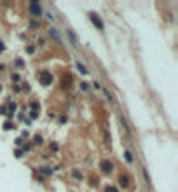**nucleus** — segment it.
I'll return each instance as SVG.
<instances>
[{
    "label": "nucleus",
    "mask_w": 178,
    "mask_h": 192,
    "mask_svg": "<svg viewBox=\"0 0 178 192\" xmlns=\"http://www.w3.org/2000/svg\"><path fill=\"white\" fill-rule=\"evenodd\" d=\"M37 79L40 80V84H42V86H51V84H53V74H51L49 70H42V72H38Z\"/></svg>",
    "instance_id": "obj_1"
},
{
    "label": "nucleus",
    "mask_w": 178,
    "mask_h": 192,
    "mask_svg": "<svg viewBox=\"0 0 178 192\" xmlns=\"http://www.w3.org/2000/svg\"><path fill=\"white\" fill-rule=\"evenodd\" d=\"M105 96H107V100H108V102H112V100H113V98H112V94L108 93V89H105Z\"/></svg>",
    "instance_id": "obj_16"
},
{
    "label": "nucleus",
    "mask_w": 178,
    "mask_h": 192,
    "mask_svg": "<svg viewBox=\"0 0 178 192\" xmlns=\"http://www.w3.org/2000/svg\"><path fill=\"white\" fill-rule=\"evenodd\" d=\"M49 33H51V37H54V38H56V42H61V37H59V33L56 32L54 28H51V30H49Z\"/></svg>",
    "instance_id": "obj_8"
},
{
    "label": "nucleus",
    "mask_w": 178,
    "mask_h": 192,
    "mask_svg": "<svg viewBox=\"0 0 178 192\" xmlns=\"http://www.w3.org/2000/svg\"><path fill=\"white\" fill-rule=\"evenodd\" d=\"M100 168H101L103 173H112L113 171V162L108 159H103L101 162H100Z\"/></svg>",
    "instance_id": "obj_4"
},
{
    "label": "nucleus",
    "mask_w": 178,
    "mask_h": 192,
    "mask_svg": "<svg viewBox=\"0 0 178 192\" xmlns=\"http://www.w3.org/2000/svg\"><path fill=\"white\" fill-rule=\"evenodd\" d=\"M0 91H2V86H0Z\"/></svg>",
    "instance_id": "obj_21"
},
{
    "label": "nucleus",
    "mask_w": 178,
    "mask_h": 192,
    "mask_svg": "<svg viewBox=\"0 0 178 192\" xmlns=\"http://www.w3.org/2000/svg\"><path fill=\"white\" fill-rule=\"evenodd\" d=\"M38 171H40V173H42V175H45V176L53 175V170H49L47 166H40V168H38Z\"/></svg>",
    "instance_id": "obj_7"
},
{
    "label": "nucleus",
    "mask_w": 178,
    "mask_h": 192,
    "mask_svg": "<svg viewBox=\"0 0 178 192\" xmlns=\"http://www.w3.org/2000/svg\"><path fill=\"white\" fill-rule=\"evenodd\" d=\"M30 12H32V16L38 18L42 16V7H40V4H37V2H30Z\"/></svg>",
    "instance_id": "obj_3"
},
{
    "label": "nucleus",
    "mask_w": 178,
    "mask_h": 192,
    "mask_svg": "<svg viewBox=\"0 0 178 192\" xmlns=\"http://www.w3.org/2000/svg\"><path fill=\"white\" fill-rule=\"evenodd\" d=\"M126 161H128V162H133V161H135V159H133V154H131V152H129V150H126Z\"/></svg>",
    "instance_id": "obj_10"
},
{
    "label": "nucleus",
    "mask_w": 178,
    "mask_h": 192,
    "mask_svg": "<svg viewBox=\"0 0 178 192\" xmlns=\"http://www.w3.org/2000/svg\"><path fill=\"white\" fill-rule=\"evenodd\" d=\"M89 19H91V23L98 28V30H103V28H105V25H103V21H101V18L98 16V12H89Z\"/></svg>",
    "instance_id": "obj_2"
},
{
    "label": "nucleus",
    "mask_w": 178,
    "mask_h": 192,
    "mask_svg": "<svg viewBox=\"0 0 178 192\" xmlns=\"http://www.w3.org/2000/svg\"><path fill=\"white\" fill-rule=\"evenodd\" d=\"M38 26H40V25H38V21H35V19H33V21H30V28H32V30H37Z\"/></svg>",
    "instance_id": "obj_11"
},
{
    "label": "nucleus",
    "mask_w": 178,
    "mask_h": 192,
    "mask_svg": "<svg viewBox=\"0 0 178 192\" xmlns=\"http://www.w3.org/2000/svg\"><path fill=\"white\" fill-rule=\"evenodd\" d=\"M12 128H14V124H12V122H6V124H4V129H6V131H7V129H12Z\"/></svg>",
    "instance_id": "obj_14"
},
{
    "label": "nucleus",
    "mask_w": 178,
    "mask_h": 192,
    "mask_svg": "<svg viewBox=\"0 0 178 192\" xmlns=\"http://www.w3.org/2000/svg\"><path fill=\"white\" fill-rule=\"evenodd\" d=\"M143 176H145L147 183H148V185H150V178H148V173H147V170H143Z\"/></svg>",
    "instance_id": "obj_17"
},
{
    "label": "nucleus",
    "mask_w": 178,
    "mask_h": 192,
    "mask_svg": "<svg viewBox=\"0 0 178 192\" xmlns=\"http://www.w3.org/2000/svg\"><path fill=\"white\" fill-rule=\"evenodd\" d=\"M77 70L81 72V74H87V68L84 66V65L81 63V61H77Z\"/></svg>",
    "instance_id": "obj_9"
},
{
    "label": "nucleus",
    "mask_w": 178,
    "mask_h": 192,
    "mask_svg": "<svg viewBox=\"0 0 178 192\" xmlns=\"http://www.w3.org/2000/svg\"><path fill=\"white\" fill-rule=\"evenodd\" d=\"M81 89H82V91H87V89H89L87 82H81Z\"/></svg>",
    "instance_id": "obj_15"
},
{
    "label": "nucleus",
    "mask_w": 178,
    "mask_h": 192,
    "mask_svg": "<svg viewBox=\"0 0 178 192\" xmlns=\"http://www.w3.org/2000/svg\"><path fill=\"white\" fill-rule=\"evenodd\" d=\"M61 86H63V87H66V89L70 87V86H72V77H70V75H65V77L61 79Z\"/></svg>",
    "instance_id": "obj_6"
},
{
    "label": "nucleus",
    "mask_w": 178,
    "mask_h": 192,
    "mask_svg": "<svg viewBox=\"0 0 178 192\" xmlns=\"http://www.w3.org/2000/svg\"><path fill=\"white\" fill-rule=\"evenodd\" d=\"M119 183L122 185V189H128V187L131 185L129 176H128V175H121V176H119Z\"/></svg>",
    "instance_id": "obj_5"
},
{
    "label": "nucleus",
    "mask_w": 178,
    "mask_h": 192,
    "mask_svg": "<svg viewBox=\"0 0 178 192\" xmlns=\"http://www.w3.org/2000/svg\"><path fill=\"white\" fill-rule=\"evenodd\" d=\"M4 51H6V46H4V42H2V40H0V53H4Z\"/></svg>",
    "instance_id": "obj_19"
},
{
    "label": "nucleus",
    "mask_w": 178,
    "mask_h": 192,
    "mask_svg": "<svg viewBox=\"0 0 178 192\" xmlns=\"http://www.w3.org/2000/svg\"><path fill=\"white\" fill-rule=\"evenodd\" d=\"M73 178H75V180H82V173H79V171H73Z\"/></svg>",
    "instance_id": "obj_13"
},
{
    "label": "nucleus",
    "mask_w": 178,
    "mask_h": 192,
    "mask_svg": "<svg viewBox=\"0 0 178 192\" xmlns=\"http://www.w3.org/2000/svg\"><path fill=\"white\" fill-rule=\"evenodd\" d=\"M16 65H18V66H23V65H25V63H23L21 59H16Z\"/></svg>",
    "instance_id": "obj_20"
},
{
    "label": "nucleus",
    "mask_w": 178,
    "mask_h": 192,
    "mask_svg": "<svg viewBox=\"0 0 178 192\" xmlns=\"http://www.w3.org/2000/svg\"><path fill=\"white\" fill-rule=\"evenodd\" d=\"M105 192H119V190H117V187H113V185H108L107 189H105Z\"/></svg>",
    "instance_id": "obj_12"
},
{
    "label": "nucleus",
    "mask_w": 178,
    "mask_h": 192,
    "mask_svg": "<svg viewBox=\"0 0 178 192\" xmlns=\"http://www.w3.org/2000/svg\"><path fill=\"white\" fill-rule=\"evenodd\" d=\"M35 143H42V136H40V134L35 136Z\"/></svg>",
    "instance_id": "obj_18"
}]
</instances>
